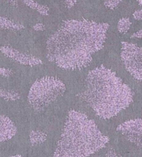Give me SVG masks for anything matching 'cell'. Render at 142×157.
<instances>
[{
    "mask_svg": "<svg viewBox=\"0 0 142 157\" xmlns=\"http://www.w3.org/2000/svg\"><path fill=\"white\" fill-rule=\"evenodd\" d=\"M108 28L107 23L86 19L64 21L47 41L48 59L63 69L84 68L103 48Z\"/></svg>",
    "mask_w": 142,
    "mask_h": 157,
    "instance_id": "6da1fadb",
    "label": "cell"
},
{
    "mask_svg": "<svg viewBox=\"0 0 142 157\" xmlns=\"http://www.w3.org/2000/svg\"><path fill=\"white\" fill-rule=\"evenodd\" d=\"M83 98L97 116L108 120L131 105L133 92L116 72L101 66L89 71Z\"/></svg>",
    "mask_w": 142,
    "mask_h": 157,
    "instance_id": "7a4b0ae2",
    "label": "cell"
},
{
    "mask_svg": "<svg viewBox=\"0 0 142 157\" xmlns=\"http://www.w3.org/2000/svg\"><path fill=\"white\" fill-rule=\"evenodd\" d=\"M93 120L82 112L71 110L68 113L55 157H88L109 142Z\"/></svg>",
    "mask_w": 142,
    "mask_h": 157,
    "instance_id": "3957f363",
    "label": "cell"
},
{
    "mask_svg": "<svg viewBox=\"0 0 142 157\" xmlns=\"http://www.w3.org/2000/svg\"><path fill=\"white\" fill-rule=\"evenodd\" d=\"M66 85L55 77H43L35 81L29 90L28 100L36 111H42L63 97Z\"/></svg>",
    "mask_w": 142,
    "mask_h": 157,
    "instance_id": "277c9868",
    "label": "cell"
},
{
    "mask_svg": "<svg viewBox=\"0 0 142 157\" xmlns=\"http://www.w3.org/2000/svg\"><path fill=\"white\" fill-rule=\"evenodd\" d=\"M121 57L126 71L136 79L142 82V48L132 43L121 42Z\"/></svg>",
    "mask_w": 142,
    "mask_h": 157,
    "instance_id": "5b68a950",
    "label": "cell"
},
{
    "mask_svg": "<svg viewBox=\"0 0 142 157\" xmlns=\"http://www.w3.org/2000/svg\"><path fill=\"white\" fill-rule=\"evenodd\" d=\"M130 142L142 148V117L121 123L117 127Z\"/></svg>",
    "mask_w": 142,
    "mask_h": 157,
    "instance_id": "8992f818",
    "label": "cell"
},
{
    "mask_svg": "<svg viewBox=\"0 0 142 157\" xmlns=\"http://www.w3.org/2000/svg\"><path fill=\"white\" fill-rule=\"evenodd\" d=\"M0 51L7 57L25 66H37L43 63L42 60L38 57L33 55L25 54L10 47H1Z\"/></svg>",
    "mask_w": 142,
    "mask_h": 157,
    "instance_id": "52a82bcc",
    "label": "cell"
},
{
    "mask_svg": "<svg viewBox=\"0 0 142 157\" xmlns=\"http://www.w3.org/2000/svg\"><path fill=\"white\" fill-rule=\"evenodd\" d=\"M16 127L9 117L0 115V141L8 140L14 136Z\"/></svg>",
    "mask_w": 142,
    "mask_h": 157,
    "instance_id": "ba28073f",
    "label": "cell"
},
{
    "mask_svg": "<svg viewBox=\"0 0 142 157\" xmlns=\"http://www.w3.org/2000/svg\"><path fill=\"white\" fill-rule=\"evenodd\" d=\"M0 29L11 30V31H18L24 29V26L20 23L15 22L8 17H3L0 15Z\"/></svg>",
    "mask_w": 142,
    "mask_h": 157,
    "instance_id": "9c48e42d",
    "label": "cell"
},
{
    "mask_svg": "<svg viewBox=\"0 0 142 157\" xmlns=\"http://www.w3.org/2000/svg\"><path fill=\"white\" fill-rule=\"evenodd\" d=\"M23 2L26 6L29 7L30 9H34L37 13H39L42 15H48L49 14V8L48 6L43 5L39 3H37L33 0H20Z\"/></svg>",
    "mask_w": 142,
    "mask_h": 157,
    "instance_id": "30bf717a",
    "label": "cell"
},
{
    "mask_svg": "<svg viewBox=\"0 0 142 157\" xmlns=\"http://www.w3.org/2000/svg\"><path fill=\"white\" fill-rule=\"evenodd\" d=\"M131 22L128 17H122L118 21L117 23V29L121 33H126L131 29Z\"/></svg>",
    "mask_w": 142,
    "mask_h": 157,
    "instance_id": "8fae6325",
    "label": "cell"
},
{
    "mask_svg": "<svg viewBox=\"0 0 142 157\" xmlns=\"http://www.w3.org/2000/svg\"><path fill=\"white\" fill-rule=\"evenodd\" d=\"M122 0H105L104 1V6L106 9H115L118 7L120 3H121Z\"/></svg>",
    "mask_w": 142,
    "mask_h": 157,
    "instance_id": "7c38bea8",
    "label": "cell"
},
{
    "mask_svg": "<svg viewBox=\"0 0 142 157\" xmlns=\"http://www.w3.org/2000/svg\"><path fill=\"white\" fill-rule=\"evenodd\" d=\"M45 135L40 132H33L31 134V140L33 142H40L45 139Z\"/></svg>",
    "mask_w": 142,
    "mask_h": 157,
    "instance_id": "4fadbf2b",
    "label": "cell"
},
{
    "mask_svg": "<svg viewBox=\"0 0 142 157\" xmlns=\"http://www.w3.org/2000/svg\"><path fill=\"white\" fill-rule=\"evenodd\" d=\"M13 75V71L10 68L7 67H0V76L3 77H9Z\"/></svg>",
    "mask_w": 142,
    "mask_h": 157,
    "instance_id": "5bb4252c",
    "label": "cell"
},
{
    "mask_svg": "<svg viewBox=\"0 0 142 157\" xmlns=\"http://www.w3.org/2000/svg\"><path fill=\"white\" fill-rule=\"evenodd\" d=\"M133 17L136 20L140 21L142 20V9H138L136 11H135L133 13Z\"/></svg>",
    "mask_w": 142,
    "mask_h": 157,
    "instance_id": "9a60e30c",
    "label": "cell"
},
{
    "mask_svg": "<svg viewBox=\"0 0 142 157\" xmlns=\"http://www.w3.org/2000/svg\"><path fill=\"white\" fill-rule=\"evenodd\" d=\"M77 0H65V5L67 9H71L77 3Z\"/></svg>",
    "mask_w": 142,
    "mask_h": 157,
    "instance_id": "2e32d148",
    "label": "cell"
},
{
    "mask_svg": "<svg viewBox=\"0 0 142 157\" xmlns=\"http://www.w3.org/2000/svg\"><path fill=\"white\" fill-rule=\"evenodd\" d=\"M33 29H34L35 31H43L44 29H45V26L43 25V23H38L37 24H35L33 27Z\"/></svg>",
    "mask_w": 142,
    "mask_h": 157,
    "instance_id": "e0dca14e",
    "label": "cell"
},
{
    "mask_svg": "<svg viewBox=\"0 0 142 157\" xmlns=\"http://www.w3.org/2000/svg\"><path fill=\"white\" fill-rule=\"evenodd\" d=\"M117 153H116V151H114L113 149H111V150H110L106 154V155L104 157H117Z\"/></svg>",
    "mask_w": 142,
    "mask_h": 157,
    "instance_id": "ac0fdd59",
    "label": "cell"
},
{
    "mask_svg": "<svg viewBox=\"0 0 142 157\" xmlns=\"http://www.w3.org/2000/svg\"><path fill=\"white\" fill-rule=\"evenodd\" d=\"M131 37L134 38V37H136V38H141L142 39V29L139 30V31H137L136 33H135L131 35Z\"/></svg>",
    "mask_w": 142,
    "mask_h": 157,
    "instance_id": "d6986e66",
    "label": "cell"
},
{
    "mask_svg": "<svg viewBox=\"0 0 142 157\" xmlns=\"http://www.w3.org/2000/svg\"><path fill=\"white\" fill-rule=\"evenodd\" d=\"M7 2L8 3H9L10 4H12V5H13V6H17V2H15L14 0H7Z\"/></svg>",
    "mask_w": 142,
    "mask_h": 157,
    "instance_id": "ffe728a7",
    "label": "cell"
},
{
    "mask_svg": "<svg viewBox=\"0 0 142 157\" xmlns=\"http://www.w3.org/2000/svg\"><path fill=\"white\" fill-rule=\"evenodd\" d=\"M137 3H139L140 6H142V0H136Z\"/></svg>",
    "mask_w": 142,
    "mask_h": 157,
    "instance_id": "44dd1931",
    "label": "cell"
},
{
    "mask_svg": "<svg viewBox=\"0 0 142 157\" xmlns=\"http://www.w3.org/2000/svg\"><path fill=\"white\" fill-rule=\"evenodd\" d=\"M117 157H121V156H117Z\"/></svg>",
    "mask_w": 142,
    "mask_h": 157,
    "instance_id": "7402d4cb",
    "label": "cell"
}]
</instances>
